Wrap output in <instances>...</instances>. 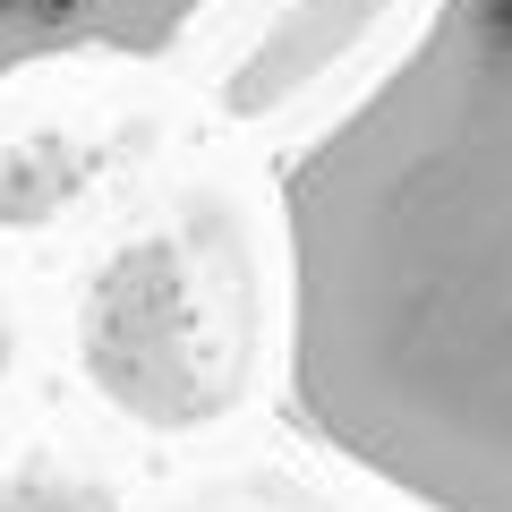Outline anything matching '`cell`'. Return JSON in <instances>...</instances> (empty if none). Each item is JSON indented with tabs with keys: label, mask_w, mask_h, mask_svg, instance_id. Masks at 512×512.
Returning <instances> with one entry per match:
<instances>
[{
	"label": "cell",
	"mask_w": 512,
	"mask_h": 512,
	"mask_svg": "<svg viewBox=\"0 0 512 512\" xmlns=\"http://www.w3.org/2000/svg\"><path fill=\"white\" fill-rule=\"evenodd\" d=\"M291 410L427 512H512V0H436L282 163Z\"/></svg>",
	"instance_id": "1"
},
{
	"label": "cell",
	"mask_w": 512,
	"mask_h": 512,
	"mask_svg": "<svg viewBox=\"0 0 512 512\" xmlns=\"http://www.w3.org/2000/svg\"><path fill=\"white\" fill-rule=\"evenodd\" d=\"M205 18V0H0V86L43 60H154Z\"/></svg>",
	"instance_id": "2"
},
{
	"label": "cell",
	"mask_w": 512,
	"mask_h": 512,
	"mask_svg": "<svg viewBox=\"0 0 512 512\" xmlns=\"http://www.w3.org/2000/svg\"><path fill=\"white\" fill-rule=\"evenodd\" d=\"M0 512H120V495L60 461H18V470H0Z\"/></svg>",
	"instance_id": "3"
},
{
	"label": "cell",
	"mask_w": 512,
	"mask_h": 512,
	"mask_svg": "<svg viewBox=\"0 0 512 512\" xmlns=\"http://www.w3.org/2000/svg\"><path fill=\"white\" fill-rule=\"evenodd\" d=\"M0 359H9V342H0Z\"/></svg>",
	"instance_id": "4"
}]
</instances>
